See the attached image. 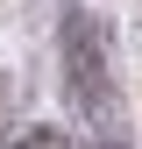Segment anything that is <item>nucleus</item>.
I'll return each instance as SVG.
<instances>
[{"instance_id":"f257e3e1","label":"nucleus","mask_w":142,"mask_h":149,"mask_svg":"<svg viewBox=\"0 0 142 149\" xmlns=\"http://www.w3.org/2000/svg\"><path fill=\"white\" fill-rule=\"evenodd\" d=\"M14 149H64V135H22Z\"/></svg>"}]
</instances>
